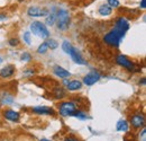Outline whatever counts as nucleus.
Here are the masks:
<instances>
[{"label": "nucleus", "instance_id": "nucleus-31", "mask_svg": "<svg viewBox=\"0 0 146 141\" xmlns=\"http://www.w3.org/2000/svg\"><path fill=\"white\" fill-rule=\"evenodd\" d=\"M145 83H146L145 78H143V79H142V81H139V84H142V85H145Z\"/></svg>", "mask_w": 146, "mask_h": 141}, {"label": "nucleus", "instance_id": "nucleus-14", "mask_svg": "<svg viewBox=\"0 0 146 141\" xmlns=\"http://www.w3.org/2000/svg\"><path fill=\"white\" fill-rule=\"evenodd\" d=\"M66 88L70 91H75V90H80L82 88V83L80 80H72V81H69L68 85H66Z\"/></svg>", "mask_w": 146, "mask_h": 141}, {"label": "nucleus", "instance_id": "nucleus-23", "mask_svg": "<svg viewBox=\"0 0 146 141\" xmlns=\"http://www.w3.org/2000/svg\"><path fill=\"white\" fill-rule=\"evenodd\" d=\"M107 5L112 9V8H118L120 6V2L118 0H108V3Z\"/></svg>", "mask_w": 146, "mask_h": 141}, {"label": "nucleus", "instance_id": "nucleus-1", "mask_svg": "<svg viewBox=\"0 0 146 141\" xmlns=\"http://www.w3.org/2000/svg\"><path fill=\"white\" fill-rule=\"evenodd\" d=\"M128 30H129V21L125 17H119L116 20L115 26L104 36L105 43L113 48L119 46L121 38L125 36Z\"/></svg>", "mask_w": 146, "mask_h": 141}, {"label": "nucleus", "instance_id": "nucleus-26", "mask_svg": "<svg viewBox=\"0 0 146 141\" xmlns=\"http://www.w3.org/2000/svg\"><path fill=\"white\" fill-rule=\"evenodd\" d=\"M8 44H9L10 46H18L19 40L18 38H10V40L8 41Z\"/></svg>", "mask_w": 146, "mask_h": 141}, {"label": "nucleus", "instance_id": "nucleus-18", "mask_svg": "<svg viewBox=\"0 0 146 141\" xmlns=\"http://www.w3.org/2000/svg\"><path fill=\"white\" fill-rule=\"evenodd\" d=\"M54 97L57 98V99H62L65 97V90L62 88V87H56L54 89Z\"/></svg>", "mask_w": 146, "mask_h": 141}, {"label": "nucleus", "instance_id": "nucleus-11", "mask_svg": "<svg viewBox=\"0 0 146 141\" xmlns=\"http://www.w3.org/2000/svg\"><path fill=\"white\" fill-rule=\"evenodd\" d=\"M32 111L37 114V115H54L55 112L53 108L48 107V106H43V105H39V106H35L32 108Z\"/></svg>", "mask_w": 146, "mask_h": 141}, {"label": "nucleus", "instance_id": "nucleus-6", "mask_svg": "<svg viewBox=\"0 0 146 141\" xmlns=\"http://www.w3.org/2000/svg\"><path fill=\"white\" fill-rule=\"evenodd\" d=\"M116 63L119 64L120 67L127 69L128 71H131V72H136V71H139V68L130 60L128 59L126 55L124 54H119L116 56Z\"/></svg>", "mask_w": 146, "mask_h": 141}, {"label": "nucleus", "instance_id": "nucleus-24", "mask_svg": "<svg viewBox=\"0 0 146 141\" xmlns=\"http://www.w3.org/2000/svg\"><path fill=\"white\" fill-rule=\"evenodd\" d=\"M23 38H24V42H25L26 44H31L32 33H31V32H25V33H24V36H23Z\"/></svg>", "mask_w": 146, "mask_h": 141}, {"label": "nucleus", "instance_id": "nucleus-9", "mask_svg": "<svg viewBox=\"0 0 146 141\" xmlns=\"http://www.w3.org/2000/svg\"><path fill=\"white\" fill-rule=\"evenodd\" d=\"M50 14L47 8H40V7H29L27 10V15L31 17H44Z\"/></svg>", "mask_w": 146, "mask_h": 141}, {"label": "nucleus", "instance_id": "nucleus-17", "mask_svg": "<svg viewBox=\"0 0 146 141\" xmlns=\"http://www.w3.org/2000/svg\"><path fill=\"white\" fill-rule=\"evenodd\" d=\"M0 101H1V104L2 105H7V104H10L14 102V96L11 94H2L0 96Z\"/></svg>", "mask_w": 146, "mask_h": 141}, {"label": "nucleus", "instance_id": "nucleus-29", "mask_svg": "<svg viewBox=\"0 0 146 141\" xmlns=\"http://www.w3.org/2000/svg\"><path fill=\"white\" fill-rule=\"evenodd\" d=\"M6 19H7V15L3 14V13H1L0 14V20H6Z\"/></svg>", "mask_w": 146, "mask_h": 141}, {"label": "nucleus", "instance_id": "nucleus-28", "mask_svg": "<svg viewBox=\"0 0 146 141\" xmlns=\"http://www.w3.org/2000/svg\"><path fill=\"white\" fill-rule=\"evenodd\" d=\"M139 7H141L142 9H145V7H146V0H142V1H141V5H139Z\"/></svg>", "mask_w": 146, "mask_h": 141}, {"label": "nucleus", "instance_id": "nucleus-13", "mask_svg": "<svg viewBox=\"0 0 146 141\" xmlns=\"http://www.w3.org/2000/svg\"><path fill=\"white\" fill-rule=\"evenodd\" d=\"M53 72H54V75L56 77L62 78V79H66V78H69L71 76V73L69 71L66 69H64L63 67H61V66H55L54 69H53Z\"/></svg>", "mask_w": 146, "mask_h": 141}, {"label": "nucleus", "instance_id": "nucleus-21", "mask_svg": "<svg viewBox=\"0 0 146 141\" xmlns=\"http://www.w3.org/2000/svg\"><path fill=\"white\" fill-rule=\"evenodd\" d=\"M72 116H75V117L81 119V120H87V119H89V116H88L84 112H81V111H79V109H76V111H75V113L73 114Z\"/></svg>", "mask_w": 146, "mask_h": 141}, {"label": "nucleus", "instance_id": "nucleus-33", "mask_svg": "<svg viewBox=\"0 0 146 141\" xmlns=\"http://www.w3.org/2000/svg\"><path fill=\"white\" fill-rule=\"evenodd\" d=\"M1 63H2V58L0 56V64H1Z\"/></svg>", "mask_w": 146, "mask_h": 141}, {"label": "nucleus", "instance_id": "nucleus-2", "mask_svg": "<svg viewBox=\"0 0 146 141\" xmlns=\"http://www.w3.org/2000/svg\"><path fill=\"white\" fill-rule=\"evenodd\" d=\"M62 50L66 53V54H69L75 63H78V64H87V61L83 59V56L81 55V53L79 52L69 41H64L62 43Z\"/></svg>", "mask_w": 146, "mask_h": 141}, {"label": "nucleus", "instance_id": "nucleus-15", "mask_svg": "<svg viewBox=\"0 0 146 141\" xmlns=\"http://www.w3.org/2000/svg\"><path fill=\"white\" fill-rule=\"evenodd\" d=\"M98 13H99V15H101V16H110L111 13H112V9L106 3V5H101V6H99V8H98Z\"/></svg>", "mask_w": 146, "mask_h": 141}, {"label": "nucleus", "instance_id": "nucleus-16", "mask_svg": "<svg viewBox=\"0 0 146 141\" xmlns=\"http://www.w3.org/2000/svg\"><path fill=\"white\" fill-rule=\"evenodd\" d=\"M116 129L119 132H127L128 130H129V123H128L126 120H119L118 123H117Z\"/></svg>", "mask_w": 146, "mask_h": 141}, {"label": "nucleus", "instance_id": "nucleus-10", "mask_svg": "<svg viewBox=\"0 0 146 141\" xmlns=\"http://www.w3.org/2000/svg\"><path fill=\"white\" fill-rule=\"evenodd\" d=\"M2 115H3V117L7 121L15 122V123H17L19 121V119H20V114H19L18 112L17 111H14V109H10V108L5 109L3 113H2Z\"/></svg>", "mask_w": 146, "mask_h": 141}, {"label": "nucleus", "instance_id": "nucleus-19", "mask_svg": "<svg viewBox=\"0 0 146 141\" xmlns=\"http://www.w3.org/2000/svg\"><path fill=\"white\" fill-rule=\"evenodd\" d=\"M55 21H56V14L55 13H51L46 16V19H45V24L48 25V26H52L54 25Z\"/></svg>", "mask_w": 146, "mask_h": 141}, {"label": "nucleus", "instance_id": "nucleus-27", "mask_svg": "<svg viewBox=\"0 0 146 141\" xmlns=\"http://www.w3.org/2000/svg\"><path fill=\"white\" fill-rule=\"evenodd\" d=\"M64 141H81L78 137H75V136H68V137H65L64 138Z\"/></svg>", "mask_w": 146, "mask_h": 141}, {"label": "nucleus", "instance_id": "nucleus-3", "mask_svg": "<svg viewBox=\"0 0 146 141\" xmlns=\"http://www.w3.org/2000/svg\"><path fill=\"white\" fill-rule=\"evenodd\" d=\"M71 17L68 10L65 9H58L56 13V25L57 28L61 31H65L70 26Z\"/></svg>", "mask_w": 146, "mask_h": 141}, {"label": "nucleus", "instance_id": "nucleus-8", "mask_svg": "<svg viewBox=\"0 0 146 141\" xmlns=\"http://www.w3.org/2000/svg\"><path fill=\"white\" fill-rule=\"evenodd\" d=\"M100 78H101V75L99 73V71L92 70L83 77V84L87 86H92L96 83H98L100 80Z\"/></svg>", "mask_w": 146, "mask_h": 141}, {"label": "nucleus", "instance_id": "nucleus-25", "mask_svg": "<svg viewBox=\"0 0 146 141\" xmlns=\"http://www.w3.org/2000/svg\"><path fill=\"white\" fill-rule=\"evenodd\" d=\"M20 59L23 60V61H26V62H29V61H32V55H31V53L28 52H24L21 54V56H20Z\"/></svg>", "mask_w": 146, "mask_h": 141}, {"label": "nucleus", "instance_id": "nucleus-5", "mask_svg": "<svg viewBox=\"0 0 146 141\" xmlns=\"http://www.w3.org/2000/svg\"><path fill=\"white\" fill-rule=\"evenodd\" d=\"M31 31L33 32V34L40 38H47L50 36V31L47 30L46 25L40 21H33L31 24Z\"/></svg>", "mask_w": 146, "mask_h": 141}, {"label": "nucleus", "instance_id": "nucleus-7", "mask_svg": "<svg viewBox=\"0 0 146 141\" xmlns=\"http://www.w3.org/2000/svg\"><path fill=\"white\" fill-rule=\"evenodd\" d=\"M130 125L135 129L138 130L145 125V115L142 112H136L131 115L130 117Z\"/></svg>", "mask_w": 146, "mask_h": 141}, {"label": "nucleus", "instance_id": "nucleus-22", "mask_svg": "<svg viewBox=\"0 0 146 141\" xmlns=\"http://www.w3.org/2000/svg\"><path fill=\"white\" fill-rule=\"evenodd\" d=\"M47 51H48V48H47V45H46L45 42L42 43V44L38 46V49H37V53H39V54H45Z\"/></svg>", "mask_w": 146, "mask_h": 141}, {"label": "nucleus", "instance_id": "nucleus-30", "mask_svg": "<svg viewBox=\"0 0 146 141\" xmlns=\"http://www.w3.org/2000/svg\"><path fill=\"white\" fill-rule=\"evenodd\" d=\"M25 73H26V75H33V73H34V70H26Z\"/></svg>", "mask_w": 146, "mask_h": 141}, {"label": "nucleus", "instance_id": "nucleus-4", "mask_svg": "<svg viewBox=\"0 0 146 141\" xmlns=\"http://www.w3.org/2000/svg\"><path fill=\"white\" fill-rule=\"evenodd\" d=\"M76 109H78V105L72 101L62 102L58 105V114L61 116H64V117L65 116H72Z\"/></svg>", "mask_w": 146, "mask_h": 141}, {"label": "nucleus", "instance_id": "nucleus-32", "mask_svg": "<svg viewBox=\"0 0 146 141\" xmlns=\"http://www.w3.org/2000/svg\"><path fill=\"white\" fill-rule=\"evenodd\" d=\"M40 141H52V140H48V139H42Z\"/></svg>", "mask_w": 146, "mask_h": 141}, {"label": "nucleus", "instance_id": "nucleus-12", "mask_svg": "<svg viewBox=\"0 0 146 141\" xmlns=\"http://www.w3.org/2000/svg\"><path fill=\"white\" fill-rule=\"evenodd\" d=\"M15 71L16 68L15 66L13 64H7L6 67H3L2 69H0V78L2 79H7V78H10L15 75Z\"/></svg>", "mask_w": 146, "mask_h": 141}, {"label": "nucleus", "instance_id": "nucleus-20", "mask_svg": "<svg viewBox=\"0 0 146 141\" xmlns=\"http://www.w3.org/2000/svg\"><path fill=\"white\" fill-rule=\"evenodd\" d=\"M45 43H46L47 48H48V49H51V50H55V49H57V48H58V43H57L55 40H46V41H45Z\"/></svg>", "mask_w": 146, "mask_h": 141}]
</instances>
